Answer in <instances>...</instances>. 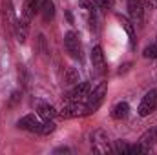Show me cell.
<instances>
[{
	"mask_svg": "<svg viewBox=\"0 0 157 155\" xmlns=\"http://www.w3.org/2000/svg\"><path fill=\"white\" fill-rule=\"evenodd\" d=\"M17 126L20 130H26V131H31V133H39V135H49L55 131V122L53 120H40L37 115L29 113V115H24Z\"/></svg>",
	"mask_w": 157,
	"mask_h": 155,
	"instance_id": "obj_1",
	"label": "cell"
},
{
	"mask_svg": "<svg viewBox=\"0 0 157 155\" xmlns=\"http://www.w3.org/2000/svg\"><path fill=\"white\" fill-rule=\"evenodd\" d=\"M106 89H108V82H99L97 86H93L91 91H90V95H88V99H86V102H84V108H82L80 115H91V113H95L101 108V104L104 102Z\"/></svg>",
	"mask_w": 157,
	"mask_h": 155,
	"instance_id": "obj_2",
	"label": "cell"
},
{
	"mask_svg": "<svg viewBox=\"0 0 157 155\" xmlns=\"http://www.w3.org/2000/svg\"><path fill=\"white\" fill-rule=\"evenodd\" d=\"M91 150L95 153H110L113 152V141H110L104 130H95L91 133Z\"/></svg>",
	"mask_w": 157,
	"mask_h": 155,
	"instance_id": "obj_3",
	"label": "cell"
},
{
	"mask_svg": "<svg viewBox=\"0 0 157 155\" xmlns=\"http://www.w3.org/2000/svg\"><path fill=\"white\" fill-rule=\"evenodd\" d=\"M0 13H2V22H4V29L9 33H15V26H17V15H15V7L11 0H2L0 2Z\"/></svg>",
	"mask_w": 157,
	"mask_h": 155,
	"instance_id": "obj_4",
	"label": "cell"
},
{
	"mask_svg": "<svg viewBox=\"0 0 157 155\" xmlns=\"http://www.w3.org/2000/svg\"><path fill=\"white\" fill-rule=\"evenodd\" d=\"M64 47H66V51L70 53L71 59L82 60V44H80L77 31H68L64 35Z\"/></svg>",
	"mask_w": 157,
	"mask_h": 155,
	"instance_id": "obj_5",
	"label": "cell"
},
{
	"mask_svg": "<svg viewBox=\"0 0 157 155\" xmlns=\"http://www.w3.org/2000/svg\"><path fill=\"white\" fill-rule=\"evenodd\" d=\"M155 110H157V88H154L143 97V100H141V104L137 108V113L141 117H148L152 115Z\"/></svg>",
	"mask_w": 157,
	"mask_h": 155,
	"instance_id": "obj_6",
	"label": "cell"
},
{
	"mask_svg": "<svg viewBox=\"0 0 157 155\" xmlns=\"http://www.w3.org/2000/svg\"><path fill=\"white\" fill-rule=\"evenodd\" d=\"M128 13H130L132 24L137 28H143V24H144V4H143V0H128Z\"/></svg>",
	"mask_w": 157,
	"mask_h": 155,
	"instance_id": "obj_7",
	"label": "cell"
},
{
	"mask_svg": "<svg viewBox=\"0 0 157 155\" xmlns=\"http://www.w3.org/2000/svg\"><path fill=\"white\" fill-rule=\"evenodd\" d=\"M91 66L97 75H102L106 71V59H104L101 46H93V49H91Z\"/></svg>",
	"mask_w": 157,
	"mask_h": 155,
	"instance_id": "obj_8",
	"label": "cell"
},
{
	"mask_svg": "<svg viewBox=\"0 0 157 155\" xmlns=\"http://www.w3.org/2000/svg\"><path fill=\"white\" fill-rule=\"evenodd\" d=\"M29 24H31V20H29V18H26V17H22V15H20V18H17L15 37H17V40H18L20 44H24V42H26V39H28V33H29Z\"/></svg>",
	"mask_w": 157,
	"mask_h": 155,
	"instance_id": "obj_9",
	"label": "cell"
},
{
	"mask_svg": "<svg viewBox=\"0 0 157 155\" xmlns=\"http://www.w3.org/2000/svg\"><path fill=\"white\" fill-rule=\"evenodd\" d=\"M37 112H39V117L42 119V120H53L55 117L59 115V113H57V110H55L51 104H48V102H42V104H39Z\"/></svg>",
	"mask_w": 157,
	"mask_h": 155,
	"instance_id": "obj_10",
	"label": "cell"
},
{
	"mask_svg": "<svg viewBox=\"0 0 157 155\" xmlns=\"http://www.w3.org/2000/svg\"><path fill=\"white\" fill-rule=\"evenodd\" d=\"M40 13H42V18L46 22H49L55 17V4H53V0H42L40 2Z\"/></svg>",
	"mask_w": 157,
	"mask_h": 155,
	"instance_id": "obj_11",
	"label": "cell"
},
{
	"mask_svg": "<svg viewBox=\"0 0 157 155\" xmlns=\"http://www.w3.org/2000/svg\"><path fill=\"white\" fill-rule=\"evenodd\" d=\"M139 142H141V144H144L146 148H150V150H152V146L157 142V128H150L148 131H144V133L141 135Z\"/></svg>",
	"mask_w": 157,
	"mask_h": 155,
	"instance_id": "obj_12",
	"label": "cell"
},
{
	"mask_svg": "<svg viewBox=\"0 0 157 155\" xmlns=\"http://www.w3.org/2000/svg\"><path fill=\"white\" fill-rule=\"evenodd\" d=\"M130 113V106H128V102H119L113 106V110H112V117L115 119V120H121V119H126Z\"/></svg>",
	"mask_w": 157,
	"mask_h": 155,
	"instance_id": "obj_13",
	"label": "cell"
},
{
	"mask_svg": "<svg viewBox=\"0 0 157 155\" xmlns=\"http://www.w3.org/2000/svg\"><path fill=\"white\" fill-rule=\"evenodd\" d=\"M130 148H132V144L128 141H113V152L115 153L128 155L130 153Z\"/></svg>",
	"mask_w": 157,
	"mask_h": 155,
	"instance_id": "obj_14",
	"label": "cell"
},
{
	"mask_svg": "<svg viewBox=\"0 0 157 155\" xmlns=\"http://www.w3.org/2000/svg\"><path fill=\"white\" fill-rule=\"evenodd\" d=\"M119 20H121V24H122V28L126 29V33H128V37H130V42L133 44L135 42V33H133V26L124 18V17H119Z\"/></svg>",
	"mask_w": 157,
	"mask_h": 155,
	"instance_id": "obj_15",
	"label": "cell"
},
{
	"mask_svg": "<svg viewBox=\"0 0 157 155\" xmlns=\"http://www.w3.org/2000/svg\"><path fill=\"white\" fill-rule=\"evenodd\" d=\"M143 57H144V59H157V42H155V44H150V46H146V47H144Z\"/></svg>",
	"mask_w": 157,
	"mask_h": 155,
	"instance_id": "obj_16",
	"label": "cell"
},
{
	"mask_svg": "<svg viewBox=\"0 0 157 155\" xmlns=\"http://www.w3.org/2000/svg\"><path fill=\"white\" fill-rule=\"evenodd\" d=\"M91 2L97 6V9H112L115 4V0H91Z\"/></svg>",
	"mask_w": 157,
	"mask_h": 155,
	"instance_id": "obj_17",
	"label": "cell"
},
{
	"mask_svg": "<svg viewBox=\"0 0 157 155\" xmlns=\"http://www.w3.org/2000/svg\"><path fill=\"white\" fill-rule=\"evenodd\" d=\"M77 82H78V75L75 73V70H70L68 77H66V84H77Z\"/></svg>",
	"mask_w": 157,
	"mask_h": 155,
	"instance_id": "obj_18",
	"label": "cell"
},
{
	"mask_svg": "<svg viewBox=\"0 0 157 155\" xmlns=\"http://www.w3.org/2000/svg\"><path fill=\"white\" fill-rule=\"evenodd\" d=\"M70 152H71V150H70V148H66V146H62V148H57V150H55V153H70Z\"/></svg>",
	"mask_w": 157,
	"mask_h": 155,
	"instance_id": "obj_19",
	"label": "cell"
},
{
	"mask_svg": "<svg viewBox=\"0 0 157 155\" xmlns=\"http://www.w3.org/2000/svg\"><path fill=\"white\" fill-rule=\"evenodd\" d=\"M150 2H155V4H157V0H150Z\"/></svg>",
	"mask_w": 157,
	"mask_h": 155,
	"instance_id": "obj_20",
	"label": "cell"
}]
</instances>
